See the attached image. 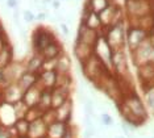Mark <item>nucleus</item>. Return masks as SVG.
I'll return each instance as SVG.
<instances>
[{"mask_svg": "<svg viewBox=\"0 0 154 138\" xmlns=\"http://www.w3.org/2000/svg\"><path fill=\"white\" fill-rule=\"evenodd\" d=\"M125 107L129 109V112H131L133 118H138V120L145 118V116H146L145 108H143L142 103L138 99L137 95H132V96L125 101Z\"/></svg>", "mask_w": 154, "mask_h": 138, "instance_id": "nucleus-1", "label": "nucleus"}, {"mask_svg": "<svg viewBox=\"0 0 154 138\" xmlns=\"http://www.w3.org/2000/svg\"><path fill=\"white\" fill-rule=\"evenodd\" d=\"M48 133V125L42 121V118H37L29 124V130H28V138H44Z\"/></svg>", "mask_w": 154, "mask_h": 138, "instance_id": "nucleus-2", "label": "nucleus"}, {"mask_svg": "<svg viewBox=\"0 0 154 138\" xmlns=\"http://www.w3.org/2000/svg\"><path fill=\"white\" fill-rule=\"evenodd\" d=\"M41 92L42 90L38 88V86L30 87L29 90H26L23 94V103L26 105L28 108H34L38 105V101H40V96H41Z\"/></svg>", "mask_w": 154, "mask_h": 138, "instance_id": "nucleus-3", "label": "nucleus"}, {"mask_svg": "<svg viewBox=\"0 0 154 138\" xmlns=\"http://www.w3.org/2000/svg\"><path fill=\"white\" fill-rule=\"evenodd\" d=\"M57 76L58 74L54 71V70H50V71H41V74L38 75V80L42 84L44 90H51L53 87H55L57 84Z\"/></svg>", "mask_w": 154, "mask_h": 138, "instance_id": "nucleus-4", "label": "nucleus"}, {"mask_svg": "<svg viewBox=\"0 0 154 138\" xmlns=\"http://www.w3.org/2000/svg\"><path fill=\"white\" fill-rule=\"evenodd\" d=\"M78 40H79V42H82V44L92 46L96 42V33H95V30L87 28L85 24L82 23V25L79 26V38H78Z\"/></svg>", "mask_w": 154, "mask_h": 138, "instance_id": "nucleus-5", "label": "nucleus"}, {"mask_svg": "<svg viewBox=\"0 0 154 138\" xmlns=\"http://www.w3.org/2000/svg\"><path fill=\"white\" fill-rule=\"evenodd\" d=\"M37 80H38L37 74H32V72L25 71L21 76H20L19 82H17V86H19V88H20V90H21L23 92H25L26 90H29L30 87L36 86V84H37Z\"/></svg>", "mask_w": 154, "mask_h": 138, "instance_id": "nucleus-6", "label": "nucleus"}, {"mask_svg": "<svg viewBox=\"0 0 154 138\" xmlns=\"http://www.w3.org/2000/svg\"><path fill=\"white\" fill-rule=\"evenodd\" d=\"M23 94L24 92L20 90L17 84H9L5 90V101L8 104H15L23 99Z\"/></svg>", "mask_w": 154, "mask_h": 138, "instance_id": "nucleus-7", "label": "nucleus"}, {"mask_svg": "<svg viewBox=\"0 0 154 138\" xmlns=\"http://www.w3.org/2000/svg\"><path fill=\"white\" fill-rule=\"evenodd\" d=\"M67 128V124L61 122V121H55L51 125L48 126V133L46 137L48 138H62Z\"/></svg>", "mask_w": 154, "mask_h": 138, "instance_id": "nucleus-8", "label": "nucleus"}, {"mask_svg": "<svg viewBox=\"0 0 154 138\" xmlns=\"http://www.w3.org/2000/svg\"><path fill=\"white\" fill-rule=\"evenodd\" d=\"M55 115H57V121L67 124L71 118V101L66 100L61 107L55 109Z\"/></svg>", "mask_w": 154, "mask_h": 138, "instance_id": "nucleus-9", "label": "nucleus"}, {"mask_svg": "<svg viewBox=\"0 0 154 138\" xmlns=\"http://www.w3.org/2000/svg\"><path fill=\"white\" fill-rule=\"evenodd\" d=\"M128 8L129 12L134 16H143L148 11L142 9V7H148V3L142 2V0H128Z\"/></svg>", "mask_w": 154, "mask_h": 138, "instance_id": "nucleus-10", "label": "nucleus"}, {"mask_svg": "<svg viewBox=\"0 0 154 138\" xmlns=\"http://www.w3.org/2000/svg\"><path fill=\"white\" fill-rule=\"evenodd\" d=\"M71 62L66 55H59L57 58V65H55V72L58 75H69Z\"/></svg>", "mask_w": 154, "mask_h": 138, "instance_id": "nucleus-11", "label": "nucleus"}, {"mask_svg": "<svg viewBox=\"0 0 154 138\" xmlns=\"http://www.w3.org/2000/svg\"><path fill=\"white\" fill-rule=\"evenodd\" d=\"M143 37H145V32H143L142 29H137V28H134V29L131 32L129 38H128L131 48L136 50V49H137L138 46L143 42Z\"/></svg>", "mask_w": 154, "mask_h": 138, "instance_id": "nucleus-12", "label": "nucleus"}, {"mask_svg": "<svg viewBox=\"0 0 154 138\" xmlns=\"http://www.w3.org/2000/svg\"><path fill=\"white\" fill-rule=\"evenodd\" d=\"M41 57L44 59H57L59 57V48L57 44L51 42L49 44V46H46V49L41 53Z\"/></svg>", "mask_w": 154, "mask_h": 138, "instance_id": "nucleus-13", "label": "nucleus"}, {"mask_svg": "<svg viewBox=\"0 0 154 138\" xmlns=\"http://www.w3.org/2000/svg\"><path fill=\"white\" fill-rule=\"evenodd\" d=\"M42 65H44L42 57H33V58L29 59V62H28L26 71L32 72V74H37L40 70H42Z\"/></svg>", "mask_w": 154, "mask_h": 138, "instance_id": "nucleus-14", "label": "nucleus"}, {"mask_svg": "<svg viewBox=\"0 0 154 138\" xmlns=\"http://www.w3.org/2000/svg\"><path fill=\"white\" fill-rule=\"evenodd\" d=\"M87 7H88V9L91 11V12L100 13L108 7V2L107 0H88Z\"/></svg>", "mask_w": 154, "mask_h": 138, "instance_id": "nucleus-15", "label": "nucleus"}, {"mask_svg": "<svg viewBox=\"0 0 154 138\" xmlns=\"http://www.w3.org/2000/svg\"><path fill=\"white\" fill-rule=\"evenodd\" d=\"M29 121L25 118H19L17 121L15 122V128L17 130V134L20 136H28V130H29Z\"/></svg>", "mask_w": 154, "mask_h": 138, "instance_id": "nucleus-16", "label": "nucleus"}, {"mask_svg": "<svg viewBox=\"0 0 154 138\" xmlns=\"http://www.w3.org/2000/svg\"><path fill=\"white\" fill-rule=\"evenodd\" d=\"M8 59H9V53L8 50H3L0 53V69H4L8 65Z\"/></svg>", "mask_w": 154, "mask_h": 138, "instance_id": "nucleus-17", "label": "nucleus"}, {"mask_svg": "<svg viewBox=\"0 0 154 138\" xmlns=\"http://www.w3.org/2000/svg\"><path fill=\"white\" fill-rule=\"evenodd\" d=\"M146 100H148V103H149V107L152 108L153 112H154V90L149 91L148 94H146Z\"/></svg>", "mask_w": 154, "mask_h": 138, "instance_id": "nucleus-18", "label": "nucleus"}, {"mask_svg": "<svg viewBox=\"0 0 154 138\" xmlns=\"http://www.w3.org/2000/svg\"><path fill=\"white\" fill-rule=\"evenodd\" d=\"M100 121H101V124H104V125H111V124H112V118H111V116L108 115V113H101Z\"/></svg>", "mask_w": 154, "mask_h": 138, "instance_id": "nucleus-19", "label": "nucleus"}, {"mask_svg": "<svg viewBox=\"0 0 154 138\" xmlns=\"http://www.w3.org/2000/svg\"><path fill=\"white\" fill-rule=\"evenodd\" d=\"M62 138H75L74 130H72L71 128H69V125H67V128H66V132H65V134H63V137Z\"/></svg>", "mask_w": 154, "mask_h": 138, "instance_id": "nucleus-20", "label": "nucleus"}, {"mask_svg": "<svg viewBox=\"0 0 154 138\" xmlns=\"http://www.w3.org/2000/svg\"><path fill=\"white\" fill-rule=\"evenodd\" d=\"M34 16L33 13L30 12V11H24V20L26 21V23H30V21H33Z\"/></svg>", "mask_w": 154, "mask_h": 138, "instance_id": "nucleus-21", "label": "nucleus"}, {"mask_svg": "<svg viewBox=\"0 0 154 138\" xmlns=\"http://www.w3.org/2000/svg\"><path fill=\"white\" fill-rule=\"evenodd\" d=\"M61 29H62V33H63L65 36H69V34H70V30H69V26H67V24L62 23V24H61Z\"/></svg>", "mask_w": 154, "mask_h": 138, "instance_id": "nucleus-22", "label": "nucleus"}, {"mask_svg": "<svg viewBox=\"0 0 154 138\" xmlns=\"http://www.w3.org/2000/svg\"><path fill=\"white\" fill-rule=\"evenodd\" d=\"M0 138H11V136H9V133L7 130L0 129Z\"/></svg>", "mask_w": 154, "mask_h": 138, "instance_id": "nucleus-23", "label": "nucleus"}, {"mask_svg": "<svg viewBox=\"0 0 154 138\" xmlns=\"http://www.w3.org/2000/svg\"><path fill=\"white\" fill-rule=\"evenodd\" d=\"M51 4H53L54 9H58V8H59V5H61V3H59L58 0H53V2H51Z\"/></svg>", "mask_w": 154, "mask_h": 138, "instance_id": "nucleus-24", "label": "nucleus"}, {"mask_svg": "<svg viewBox=\"0 0 154 138\" xmlns=\"http://www.w3.org/2000/svg\"><path fill=\"white\" fill-rule=\"evenodd\" d=\"M45 17H46V13H44V12H41V13H38V15H37V19L38 20H44Z\"/></svg>", "mask_w": 154, "mask_h": 138, "instance_id": "nucleus-25", "label": "nucleus"}, {"mask_svg": "<svg viewBox=\"0 0 154 138\" xmlns=\"http://www.w3.org/2000/svg\"><path fill=\"white\" fill-rule=\"evenodd\" d=\"M16 4H17L16 0H8V5L9 7H16Z\"/></svg>", "mask_w": 154, "mask_h": 138, "instance_id": "nucleus-26", "label": "nucleus"}, {"mask_svg": "<svg viewBox=\"0 0 154 138\" xmlns=\"http://www.w3.org/2000/svg\"><path fill=\"white\" fill-rule=\"evenodd\" d=\"M119 138H122V137H119Z\"/></svg>", "mask_w": 154, "mask_h": 138, "instance_id": "nucleus-27", "label": "nucleus"}]
</instances>
